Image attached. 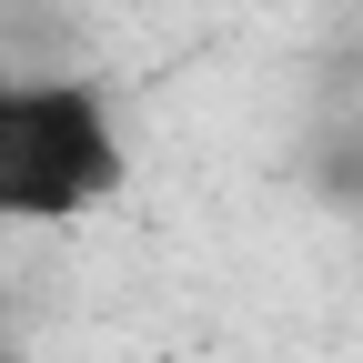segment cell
I'll use <instances>...</instances> for the list:
<instances>
[{
  "mask_svg": "<svg viewBox=\"0 0 363 363\" xmlns=\"http://www.w3.org/2000/svg\"><path fill=\"white\" fill-rule=\"evenodd\" d=\"M131 142L101 81L0 71V222H81L121 192Z\"/></svg>",
  "mask_w": 363,
  "mask_h": 363,
  "instance_id": "6da1fadb",
  "label": "cell"
},
{
  "mask_svg": "<svg viewBox=\"0 0 363 363\" xmlns=\"http://www.w3.org/2000/svg\"><path fill=\"white\" fill-rule=\"evenodd\" d=\"M0 363H21V353H0Z\"/></svg>",
  "mask_w": 363,
  "mask_h": 363,
  "instance_id": "7a4b0ae2",
  "label": "cell"
}]
</instances>
